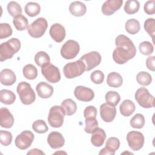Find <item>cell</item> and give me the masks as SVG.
<instances>
[{
  "label": "cell",
  "instance_id": "6da1fadb",
  "mask_svg": "<svg viewBox=\"0 0 155 155\" xmlns=\"http://www.w3.org/2000/svg\"><path fill=\"white\" fill-rule=\"evenodd\" d=\"M116 48L113 53V59L118 64H124L133 59L136 54V48L132 41L124 35H118L115 39Z\"/></svg>",
  "mask_w": 155,
  "mask_h": 155
},
{
  "label": "cell",
  "instance_id": "7a4b0ae2",
  "mask_svg": "<svg viewBox=\"0 0 155 155\" xmlns=\"http://www.w3.org/2000/svg\"><path fill=\"white\" fill-rule=\"evenodd\" d=\"M21 42L17 38H11L0 45V61L11 59L21 48Z\"/></svg>",
  "mask_w": 155,
  "mask_h": 155
},
{
  "label": "cell",
  "instance_id": "3957f363",
  "mask_svg": "<svg viewBox=\"0 0 155 155\" xmlns=\"http://www.w3.org/2000/svg\"><path fill=\"white\" fill-rule=\"evenodd\" d=\"M16 91L23 104L30 105L35 102L36 94L30 84L26 82H21L17 86Z\"/></svg>",
  "mask_w": 155,
  "mask_h": 155
},
{
  "label": "cell",
  "instance_id": "277c9868",
  "mask_svg": "<svg viewBox=\"0 0 155 155\" xmlns=\"http://www.w3.org/2000/svg\"><path fill=\"white\" fill-rule=\"evenodd\" d=\"M85 71V65L81 60L69 62L63 68V73L67 79H72L81 76Z\"/></svg>",
  "mask_w": 155,
  "mask_h": 155
},
{
  "label": "cell",
  "instance_id": "5b68a950",
  "mask_svg": "<svg viewBox=\"0 0 155 155\" xmlns=\"http://www.w3.org/2000/svg\"><path fill=\"white\" fill-rule=\"evenodd\" d=\"M65 111L61 106L54 105L51 107L48 116V122L53 128H59L64 123Z\"/></svg>",
  "mask_w": 155,
  "mask_h": 155
},
{
  "label": "cell",
  "instance_id": "8992f818",
  "mask_svg": "<svg viewBox=\"0 0 155 155\" xmlns=\"http://www.w3.org/2000/svg\"><path fill=\"white\" fill-rule=\"evenodd\" d=\"M134 97L139 105L143 108L154 107V97L145 87L138 88L135 93Z\"/></svg>",
  "mask_w": 155,
  "mask_h": 155
},
{
  "label": "cell",
  "instance_id": "52a82bcc",
  "mask_svg": "<svg viewBox=\"0 0 155 155\" xmlns=\"http://www.w3.org/2000/svg\"><path fill=\"white\" fill-rule=\"evenodd\" d=\"M48 27L47 20L44 18H39L30 24L27 31L30 36L34 38H39L44 35Z\"/></svg>",
  "mask_w": 155,
  "mask_h": 155
},
{
  "label": "cell",
  "instance_id": "ba28073f",
  "mask_svg": "<svg viewBox=\"0 0 155 155\" xmlns=\"http://www.w3.org/2000/svg\"><path fill=\"white\" fill-rule=\"evenodd\" d=\"M80 46L79 43L74 40H68L61 48V54L65 59L74 58L79 53Z\"/></svg>",
  "mask_w": 155,
  "mask_h": 155
},
{
  "label": "cell",
  "instance_id": "9c48e42d",
  "mask_svg": "<svg viewBox=\"0 0 155 155\" xmlns=\"http://www.w3.org/2000/svg\"><path fill=\"white\" fill-rule=\"evenodd\" d=\"M144 136L140 132L131 131L127 133V140L128 144L133 151H138L142 148L144 144Z\"/></svg>",
  "mask_w": 155,
  "mask_h": 155
},
{
  "label": "cell",
  "instance_id": "30bf717a",
  "mask_svg": "<svg viewBox=\"0 0 155 155\" xmlns=\"http://www.w3.org/2000/svg\"><path fill=\"white\" fill-rule=\"evenodd\" d=\"M41 72L44 78L51 83H57L61 80L59 70L55 65L48 63L41 67Z\"/></svg>",
  "mask_w": 155,
  "mask_h": 155
},
{
  "label": "cell",
  "instance_id": "8fae6325",
  "mask_svg": "<svg viewBox=\"0 0 155 155\" xmlns=\"http://www.w3.org/2000/svg\"><path fill=\"white\" fill-rule=\"evenodd\" d=\"M34 134L28 130H25L17 136L15 140V143L17 148L20 150H26L29 148L33 140Z\"/></svg>",
  "mask_w": 155,
  "mask_h": 155
},
{
  "label": "cell",
  "instance_id": "7c38bea8",
  "mask_svg": "<svg viewBox=\"0 0 155 155\" xmlns=\"http://www.w3.org/2000/svg\"><path fill=\"white\" fill-rule=\"evenodd\" d=\"M80 60L85 64V71H90L100 64L101 56L99 52L93 51L82 56Z\"/></svg>",
  "mask_w": 155,
  "mask_h": 155
},
{
  "label": "cell",
  "instance_id": "4fadbf2b",
  "mask_svg": "<svg viewBox=\"0 0 155 155\" xmlns=\"http://www.w3.org/2000/svg\"><path fill=\"white\" fill-rule=\"evenodd\" d=\"M74 95L76 98L82 102H90L94 97V91L88 87L84 86H77L74 90Z\"/></svg>",
  "mask_w": 155,
  "mask_h": 155
},
{
  "label": "cell",
  "instance_id": "5bb4252c",
  "mask_svg": "<svg viewBox=\"0 0 155 155\" xmlns=\"http://www.w3.org/2000/svg\"><path fill=\"white\" fill-rule=\"evenodd\" d=\"M100 114L102 119L105 122H112L116 115V109L114 106L104 103L100 106Z\"/></svg>",
  "mask_w": 155,
  "mask_h": 155
},
{
  "label": "cell",
  "instance_id": "9a60e30c",
  "mask_svg": "<svg viewBox=\"0 0 155 155\" xmlns=\"http://www.w3.org/2000/svg\"><path fill=\"white\" fill-rule=\"evenodd\" d=\"M123 4L122 0H108L102 5L101 10L104 15L110 16L117 11Z\"/></svg>",
  "mask_w": 155,
  "mask_h": 155
},
{
  "label": "cell",
  "instance_id": "2e32d148",
  "mask_svg": "<svg viewBox=\"0 0 155 155\" xmlns=\"http://www.w3.org/2000/svg\"><path fill=\"white\" fill-rule=\"evenodd\" d=\"M120 147V140L115 137H109L105 143V147L102 148L99 154H109L114 155L115 151L119 149Z\"/></svg>",
  "mask_w": 155,
  "mask_h": 155
},
{
  "label": "cell",
  "instance_id": "e0dca14e",
  "mask_svg": "<svg viewBox=\"0 0 155 155\" xmlns=\"http://www.w3.org/2000/svg\"><path fill=\"white\" fill-rule=\"evenodd\" d=\"M50 35L51 38L56 42H61L65 38V29L59 23L53 24L50 28Z\"/></svg>",
  "mask_w": 155,
  "mask_h": 155
},
{
  "label": "cell",
  "instance_id": "ac0fdd59",
  "mask_svg": "<svg viewBox=\"0 0 155 155\" xmlns=\"http://www.w3.org/2000/svg\"><path fill=\"white\" fill-rule=\"evenodd\" d=\"M47 142L53 149H58L64 145L65 139L61 133L52 131L47 137Z\"/></svg>",
  "mask_w": 155,
  "mask_h": 155
},
{
  "label": "cell",
  "instance_id": "d6986e66",
  "mask_svg": "<svg viewBox=\"0 0 155 155\" xmlns=\"http://www.w3.org/2000/svg\"><path fill=\"white\" fill-rule=\"evenodd\" d=\"M14 124V117L12 114L7 108L0 109V125L5 128H11Z\"/></svg>",
  "mask_w": 155,
  "mask_h": 155
},
{
  "label": "cell",
  "instance_id": "ffe728a7",
  "mask_svg": "<svg viewBox=\"0 0 155 155\" xmlns=\"http://www.w3.org/2000/svg\"><path fill=\"white\" fill-rule=\"evenodd\" d=\"M37 93L41 98L47 99L51 97L53 93V87L45 82H39L36 87Z\"/></svg>",
  "mask_w": 155,
  "mask_h": 155
},
{
  "label": "cell",
  "instance_id": "44dd1931",
  "mask_svg": "<svg viewBox=\"0 0 155 155\" xmlns=\"http://www.w3.org/2000/svg\"><path fill=\"white\" fill-rule=\"evenodd\" d=\"M0 80L1 84L4 85H12L16 81V76L12 70L5 68L1 71Z\"/></svg>",
  "mask_w": 155,
  "mask_h": 155
},
{
  "label": "cell",
  "instance_id": "7402d4cb",
  "mask_svg": "<svg viewBox=\"0 0 155 155\" xmlns=\"http://www.w3.org/2000/svg\"><path fill=\"white\" fill-rule=\"evenodd\" d=\"M91 142L94 147L102 146L106 138V134L105 131L101 128H96L91 133Z\"/></svg>",
  "mask_w": 155,
  "mask_h": 155
},
{
  "label": "cell",
  "instance_id": "603a6c76",
  "mask_svg": "<svg viewBox=\"0 0 155 155\" xmlns=\"http://www.w3.org/2000/svg\"><path fill=\"white\" fill-rule=\"evenodd\" d=\"M69 11L73 16H82L86 13L87 7L85 4L81 1H74L70 4Z\"/></svg>",
  "mask_w": 155,
  "mask_h": 155
},
{
  "label": "cell",
  "instance_id": "cb8c5ba5",
  "mask_svg": "<svg viewBox=\"0 0 155 155\" xmlns=\"http://www.w3.org/2000/svg\"><path fill=\"white\" fill-rule=\"evenodd\" d=\"M136 106L134 102L129 99L124 100L119 107V110L122 115L124 116H130L135 111Z\"/></svg>",
  "mask_w": 155,
  "mask_h": 155
},
{
  "label": "cell",
  "instance_id": "d4e9b609",
  "mask_svg": "<svg viewBox=\"0 0 155 155\" xmlns=\"http://www.w3.org/2000/svg\"><path fill=\"white\" fill-rule=\"evenodd\" d=\"M123 79L121 75L116 72L110 73L107 76V83L108 86L113 88H118L122 85Z\"/></svg>",
  "mask_w": 155,
  "mask_h": 155
},
{
  "label": "cell",
  "instance_id": "484cf974",
  "mask_svg": "<svg viewBox=\"0 0 155 155\" xmlns=\"http://www.w3.org/2000/svg\"><path fill=\"white\" fill-rule=\"evenodd\" d=\"M16 95L9 90L3 89L0 91V101L1 103L5 105H11L15 102Z\"/></svg>",
  "mask_w": 155,
  "mask_h": 155
},
{
  "label": "cell",
  "instance_id": "4316f807",
  "mask_svg": "<svg viewBox=\"0 0 155 155\" xmlns=\"http://www.w3.org/2000/svg\"><path fill=\"white\" fill-rule=\"evenodd\" d=\"M62 108L65 111V113L67 116H71L74 114L77 110V105L76 102L71 99H66L64 100L61 105Z\"/></svg>",
  "mask_w": 155,
  "mask_h": 155
},
{
  "label": "cell",
  "instance_id": "83f0119b",
  "mask_svg": "<svg viewBox=\"0 0 155 155\" xmlns=\"http://www.w3.org/2000/svg\"><path fill=\"white\" fill-rule=\"evenodd\" d=\"M125 28L128 33L131 35H135L139 31L140 25L139 22L137 19H130L126 22Z\"/></svg>",
  "mask_w": 155,
  "mask_h": 155
},
{
  "label": "cell",
  "instance_id": "f1b7e54d",
  "mask_svg": "<svg viewBox=\"0 0 155 155\" xmlns=\"http://www.w3.org/2000/svg\"><path fill=\"white\" fill-rule=\"evenodd\" d=\"M24 10L28 16L34 17L39 14L41 12V7L40 5L36 2H29L25 5Z\"/></svg>",
  "mask_w": 155,
  "mask_h": 155
},
{
  "label": "cell",
  "instance_id": "f546056e",
  "mask_svg": "<svg viewBox=\"0 0 155 155\" xmlns=\"http://www.w3.org/2000/svg\"><path fill=\"white\" fill-rule=\"evenodd\" d=\"M13 24L16 29L18 31H23L28 27L27 18L22 15L14 18L13 19Z\"/></svg>",
  "mask_w": 155,
  "mask_h": 155
},
{
  "label": "cell",
  "instance_id": "4dcf8cb0",
  "mask_svg": "<svg viewBox=\"0 0 155 155\" xmlns=\"http://www.w3.org/2000/svg\"><path fill=\"white\" fill-rule=\"evenodd\" d=\"M35 61L37 65L42 67L44 65L50 63V58L49 55L46 52L40 51L35 54Z\"/></svg>",
  "mask_w": 155,
  "mask_h": 155
},
{
  "label": "cell",
  "instance_id": "1f68e13d",
  "mask_svg": "<svg viewBox=\"0 0 155 155\" xmlns=\"http://www.w3.org/2000/svg\"><path fill=\"white\" fill-rule=\"evenodd\" d=\"M140 7V4L136 0H128L124 5V11L128 15H133L137 13Z\"/></svg>",
  "mask_w": 155,
  "mask_h": 155
},
{
  "label": "cell",
  "instance_id": "d6a6232c",
  "mask_svg": "<svg viewBox=\"0 0 155 155\" xmlns=\"http://www.w3.org/2000/svg\"><path fill=\"white\" fill-rule=\"evenodd\" d=\"M22 73L24 77L29 80L35 79L38 76V70L32 64H27L25 65L23 68Z\"/></svg>",
  "mask_w": 155,
  "mask_h": 155
},
{
  "label": "cell",
  "instance_id": "836d02e7",
  "mask_svg": "<svg viewBox=\"0 0 155 155\" xmlns=\"http://www.w3.org/2000/svg\"><path fill=\"white\" fill-rule=\"evenodd\" d=\"M7 8L10 15L13 18L17 17L22 14V8L17 2L10 1L8 3Z\"/></svg>",
  "mask_w": 155,
  "mask_h": 155
},
{
  "label": "cell",
  "instance_id": "e575fe53",
  "mask_svg": "<svg viewBox=\"0 0 155 155\" xmlns=\"http://www.w3.org/2000/svg\"><path fill=\"white\" fill-rule=\"evenodd\" d=\"M136 81L139 84L143 86H147L151 83L152 77L147 71H140L136 76Z\"/></svg>",
  "mask_w": 155,
  "mask_h": 155
},
{
  "label": "cell",
  "instance_id": "d590c367",
  "mask_svg": "<svg viewBox=\"0 0 155 155\" xmlns=\"http://www.w3.org/2000/svg\"><path fill=\"white\" fill-rule=\"evenodd\" d=\"M105 99L107 104L115 107L119 104L120 100V96L116 91H109L106 93Z\"/></svg>",
  "mask_w": 155,
  "mask_h": 155
},
{
  "label": "cell",
  "instance_id": "8d00e7d4",
  "mask_svg": "<svg viewBox=\"0 0 155 155\" xmlns=\"http://www.w3.org/2000/svg\"><path fill=\"white\" fill-rule=\"evenodd\" d=\"M130 124L134 128H142L145 125V117L143 114L137 113L131 119Z\"/></svg>",
  "mask_w": 155,
  "mask_h": 155
},
{
  "label": "cell",
  "instance_id": "74e56055",
  "mask_svg": "<svg viewBox=\"0 0 155 155\" xmlns=\"http://www.w3.org/2000/svg\"><path fill=\"white\" fill-rule=\"evenodd\" d=\"M32 128L35 132L39 134L45 133L48 130L47 124L44 120L42 119H39L35 121L32 124Z\"/></svg>",
  "mask_w": 155,
  "mask_h": 155
},
{
  "label": "cell",
  "instance_id": "f35d334b",
  "mask_svg": "<svg viewBox=\"0 0 155 155\" xmlns=\"http://www.w3.org/2000/svg\"><path fill=\"white\" fill-rule=\"evenodd\" d=\"M139 49L140 53L145 56H148L153 53L154 51V47L150 42L143 41L139 44Z\"/></svg>",
  "mask_w": 155,
  "mask_h": 155
},
{
  "label": "cell",
  "instance_id": "ab89813d",
  "mask_svg": "<svg viewBox=\"0 0 155 155\" xmlns=\"http://www.w3.org/2000/svg\"><path fill=\"white\" fill-rule=\"evenodd\" d=\"M85 123V126L84 130L88 134H91L93 131L98 127V122L96 118H86Z\"/></svg>",
  "mask_w": 155,
  "mask_h": 155
},
{
  "label": "cell",
  "instance_id": "60d3db41",
  "mask_svg": "<svg viewBox=\"0 0 155 155\" xmlns=\"http://www.w3.org/2000/svg\"><path fill=\"white\" fill-rule=\"evenodd\" d=\"M144 29L153 39L155 33V21L154 18H148L145 21Z\"/></svg>",
  "mask_w": 155,
  "mask_h": 155
},
{
  "label": "cell",
  "instance_id": "b9f144b4",
  "mask_svg": "<svg viewBox=\"0 0 155 155\" xmlns=\"http://www.w3.org/2000/svg\"><path fill=\"white\" fill-rule=\"evenodd\" d=\"M12 28L8 23L0 24V39H2L10 36L12 34Z\"/></svg>",
  "mask_w": 155,
  "mask_h": 155
},
{
  "label": "cell",
  "instance_id": "7bdbcfd3",
  "mask_svg": "<svg viewBox=\"0 0 155 155\" xmlns=\"http://www.w3.org/2000/svg\"><path fill=\"white\" fill-rule=\"evenodd\" d=\"M12 141V134L10 132L4 130L0 131V142L4 146H8Z\"/></svg>",
  "mask_w": 155,
  "mask_h": 155
},
{
  "label": "cell",
  "instance_id": "ee69618b",
  "mask_svg": "<svg viewBox=\"0 0 155 155\" xmlns=\"http://www.w3.org/2000/svg\"><path fill=\"white\" fill-rule=\"evenodd\" d=\"M91 81L96 84H101L104 82V74L101 70H97L94 71L90 74Z\"/></svg>",
  "mask_w": 155,
  "mask_h": 155
},
{
  "label": "cell",
  "instance_id": "f6af8a7d",
  "mask_svg": "<svg viewBox=\"0 0 155 155\" xmlns=\"http://www.w3.org/2000/svg\"><path fill=\"white\" fill-rule=\"evenodd\" d=\"M97 115V109L95 107L90 105L87 107L84 111V117L86 118H96Z\"/></svg>",
  "mask_w": 155,
  "mask_h": 155
},
{
  "label": "cell",
  "instance_id": "bcb514c9",
  "mask_svg": "<svg viewBox=\"0 0 155 155\" xmlns=\"http://www.w3.org/2000/svg\"><path fill=\"white\" fill-rule=\"evenodd\" d=\"M144 12L147 15H153L155 13V1L151 0L147 1L143 6Z\"/></svg>",
  "mask_w": 155,
  "mask_h": 155
},
{
  "label": "cell",
  "instance_id": "7dc6e473",
  "mask_svg": "<svg viewBox=\"0 0 155 155\" xmlns=\"http://www.w3.org/2000/svg\"><path fill=\"white\" fill-rule=\"evenodd\" d=\"M154 62H155V57L154 56H149L148 58H147V59H146V65L148 70L152 71H154L155 70Z\"/></svg>",
  "mask_w": 155,
  "mask_h": 155
},
{
  "label": "cell",
  "instance_id": "c3c4849f",
  "mask_svg": "<svg viewBox=\"0 0 155 155\" xmlns=\"http://www.w3.org/2000/svg\"><path fill=\"white\" fill-rule=\"evenodd\" d=\"M27 155L29 154H37V155H39V154H45V153L41 151V150H39L38 148H33L30 150V151H28L27 153Z\"/></svg>",
  "mask_w": 155,
  "mask_h": 155
}]
</instances>
